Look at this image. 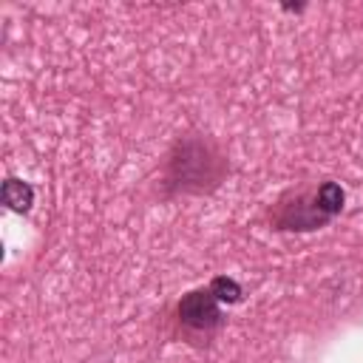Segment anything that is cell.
Returning <instances> with one entry per match:
<instances>
[{"instance_id": "cell-2", "label": "cell", "mask_w": 363, "mask_h": 363, "mask_svg": "<svg viewBox=\"0 0 363 363\" xmlns=\"http://www.w3.org/2000/svg\"><path fill=\"white\" fill-rule=\"evenodd\" d=\"M312 210H315V216H318L320 224L329 221V218H335V216L343 210V187L335 184V182L320 184V190H318L315 199H312Z\"/></svg>"}, {"instance_id": "cell-4", "label": "cell", "mask_w": 363, "mask_h": 363, "mask_svg": "<svg viewBox=\"0 0 363 363\" xmlns=\"http://www.w3.org/2000/svg\"><path fill=\"white\" fill-rule=\"evenodd\" d=\"M210 295L218 303H235V301H241V286H238V281H233L227 275H218L210 284Z\"/></svg>"}, {"instance_id": "cell-1", "label": "cell", "mask_w": 363, "mask_h": 363, "mask_svg": "<svg viewBox=\"0 0 363 363\" xmlns=\"http://www.w3.org/2000/svg\"><path fill=\"white\" fill-rule=\"evenodd\" d=\"M179 318L182 323L193 326V329H213L221 323V309H218V301L207 292H187L182 301H179Z\"/></svg>"}, {"instance_id": "cell-3", "label": "cell", "mask_w": 363, "mask_h": 363, "mask_svg": "<svg viewBox=\"0 0 363 363\" xmlns=\"http://www.w3.org/2000/svg\"><path fill=\"white\" fill-rule=\"evenodd\" d=\"M3 204L9 207V210H14V213H26L31 204H34V187L28 184V182H23V179H6L3 182Z\"/></svg>"}]
</instances>
